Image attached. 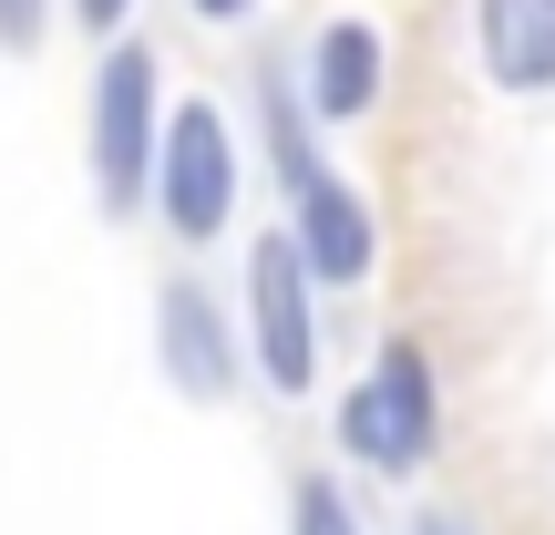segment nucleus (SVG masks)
<instances>
[{
	"mask_svg": "<svg viewBox=\"0 0 555 535\" xmlns=\"http://www.w3.org/2000/svg\"><path fill=\"white\" fill-rule=\"evenodd\" d=\"M165 124H155V52L144 41H114L93 73V196L103 217H134V196L155 186Z\"/></svg>",
	"mask_w": 555,
	"mask_h": 535,
	"instance_id": "obj_1",
	"label": "nucleus"
},
{
	"mask_svg": "<svg viewBox=\"0 0 555 535\" xmlns=\"http://www.w3.org/2000/svg\"><path fill=\"white\" fill-rule=\"evenodd\" d=\"M442 433V402H433V360L412 351V340H391V351L360 371V392L339 402V443H350L371 474H422V454H433Z\"/></svg>",
	"mask_w": 555,
	"mask_h": 535,
	"instance_id": "obj_2",
	"label": "nucleus"
},
{
	"mask_svg": "<svg viewBox=\"0 0 555 535\" xmlns=\"http://www.w3.org/2000/svg\"><path fill=\"white\" fill-rule=\"evenodd\" d=\"M155 196H165V227H176L185 247H206L227 217H237V135H227L217 103H185V114L165 124Z\"/></svg>",
	"mask_w": 555,
	"mask_h": 535,
	"instance_id": "obj_3",
	"label": "nucleus"
},
{
	"mask_svg": "<svg viewBox=\"0 0 555 535\" xmlns=\"http://www.w3.org/2000/svg\"><path fill=\"white\" fill-rule=\"evenodd\" d=\"M247 340H258L268 392L298 402L319 381V309H309V258H298V238H258V258H247Z\"/></svg>",
	"mask_w": 555,
	"mask_h": 535,
	"instance_id": "obj_4",
	"label": "nucleus"
},
{
	"mask_svg": "<svg viewBox=\"0 0 555 535\" xmlns=\"http://www.w3.org/2000/svg\"><path fill=\"white\" fill-rule=\"evenodd\" d=\"M155 340H165V381H176L185 402H237V330H227V309L196 289V278H176V289L155 298Z\"/></svg>",
	"mask_w": 555,
	"mask_h": 535,
	"instance_id": "obj_5",
	"label": "nucleus"
},
{
	"mask_svg": "<svg viewBox=\"0 0 555 535\" xmlns=\"http://www.w3.org/2000/svg\"><path fill=\"white\" fill-rule=\"evenodd\" d=\"M298 258H309V278H371V258H380V217H371V196L360 186H339V176H319V186H298Z\"/></svg>",
	"mask_w": 555,
	"mask_h": 535,
	"instance_id": "obj_6",
	"label": "nucleus"
},
{
	"mask_svg": "<svg viewBox=\"0 0 555 535\" xmlns=\"http://www.w3.org/2000/svg\"><path fill=\"white\" fill-rule=\"evenodd\" d=\"M494 93H555V0H474Z\"/></svg>",
	"mask_w": 555,
	"mask_h": 535,
	"instance_id": "obj_7",
	"label": "nucleus"
},
{
	"mask_svg": "<svg viewBox=\"0 0 555 535\" xmlns=\"http://www.w3.org/2000/svg\"><path fill=\"white\" fill-rule=\"evenodd\" d=\"M309 103L330 124H360L380 103V31L371 21H330V31L309 41Z\"/></svg>",
	"mask_w": 555,
	"mask_h": 535,
	"instance_id": "obj_8",
	"label": "nucleus"
},
{
	"mask_svg": "<svg viewBox=\"0 0 555 535\" xmlns=\"http://www.w3.org/2000/svg\"><path fill=\"white\" fill-rule=\"evenodd\" d=\"M268 144H278V186H288V196L330 176V165H319V144L298 135V103H288V82H278V73H268Z\"/></svg>",
	"mask_w": 555,
	"mask_h": 535,
	"instance_id": "obj_9",
	"label": "nucleus"
},
{
	"mask_svg": "<svg viewBox=\"0 0 555 535\" xmlns=\"http://www.w3.org/2000/svg\"><path fill=\"white\" fill-rule=\"evenodd\" d=\"M288 535H360V515L339 505V484H330V474H298V495H288Z\"/></svg>",
	"mask_w": 555,
	"mask_h": 535,
	"instance_id": "obj_10",
	"label": "nucleus"
},
{
	"mask_svg": "<svg viewBox=\"0 0 555 535\" xmlns=\"http://www.w3.org/2000/svg\"><path fill=\"white\" fill-rule=\"evenodd\" d=\"M0 41L31 52V41H41V0H0Z\"/></svg>",
	"mask_w": 555,
	"mask_h": 535,
	"instance_id": "obj_11",
	"label": "nucleus"
},
{
	"mask_svg": "<svg viewBox=\"0 0 555 535\" xmlns=\"http://www.w3.org/2000/svg\"><path fill=\"white\" fill-rule=\"evenodd\" d=\"M82 21H93V31H124V11H134V0H73Z\"/></svg>",
	"mask_w": 555,
	"mask_h": 535,
	"instance_id": "obj_12",
	"label": "nucleus"
},
{
	"mask_svg": "<svg viewBox=\"0 0 555 535\" xmlns=\"http://www.w3.org/2000/svg\"><path fill=\"white\" fill-rule=\"evenodd\" d=\"M196 11H206V21H247L258 0H196Z\"/></svg>",
	"mask_w": 555,
	"mask_h": 535,
	"instance_id": "obj_13",
	"label": "nucleus"
},
{
	"mask_svg": "<svg viewBox=\"0 0 555 535\" xmlns=\"http://www.w3.org/2000/svg\"><path fill=\"white\" fill-rule=\"evenodd\" d=\"M422 535H463V525H453V515H422Z\"/></svg>",
	"mask_w": 555,
	"mask_h": 535,
	"instance_id": "obj_14",
	"label": "nucleus"
}]
</instances>
